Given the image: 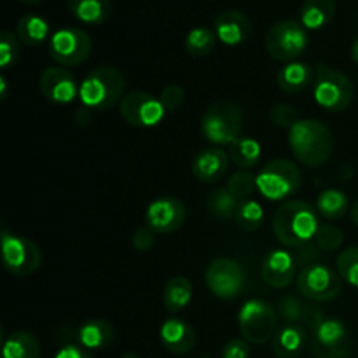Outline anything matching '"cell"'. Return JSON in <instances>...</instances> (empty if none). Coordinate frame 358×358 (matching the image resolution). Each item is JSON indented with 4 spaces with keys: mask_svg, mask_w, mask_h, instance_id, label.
Masks as SVG:
<instances>
[{
    "mask_svg": "<svg viewBox=\"0 0 358 358\" xmlns=\"http://www.w3.org/2000/svg\"><path fill=\"white\" fill-rule=\"evenodd\" d=\"M318 227V215L306 201H289L280 206L273 219V231L280 243L285 247L301 248L315 238Z\"/></svg>",
    "mask_w": 358,
    "mask_h": 358,
    "instance_id": "obj_1",
    "label": "cell"
},
{
    "mask_svg": "<svg viewBox=\"0 0 358 358\" xmlns=\"http://www.w3.org/2000/svg\"><path fill=\"white\" fill-rule=\"evenodd\" d=\"M289 145L301 163L317 168L331 157L334 138L324 122L317 119H299L289 129Z\"/></svg>",
    "mask_w": 358,
    "mask_h": 358,
    "instance_id": "obj_2",
    "label": "cell"
},
{
    "mask_svg": "<svg viewBox=\"0 0 358 358\" xmlns=\"http://www.w3.org/2000/svg\"><path fill=\"white\" fill-rule=\"evenodd\" d=\"M126 79L119 69L101 65L93 69L79 86L80 101L93 110H108L115 103H121Z\"/></svg>",
    "mask_w": 358,
    "mask_h": 358,
    "instance_id": "obj_3",
    "label": "cell"
},
{
    "mask_svg": "<svg viewBox=\"0 0 358 358\" xmlns=\"http://www.w3.org/2000/svg\"><path fill=\"white\" fill-rule=\"evenodd\" d=\"M243 115L233 101H215L206 108L201 119V131L208 142L215 145H231L240 138Z\"/></svg>",
    "mask_w": 358,
    "mask_h": 358,
    "instance_id": "obj_4",
    "label": "cell"
},
{
    "mask_svg": "<svg viewBox=\"0 0 358 358\" xmlns=\"http://www.w3.org/2000/svg\"><path fill=\"white\" fill-rule=\"evenodd\" d=\"M317 103L329 112H343L353 100V84L343 72L329 66H318L313 83Z\"/></svg>",
    "mask_w": 358,
    "mask_h": 358,
    "instance_id": "obj_5",
    "label": "cell"
},
{
    "mask_svg": "<svg viewBox=\"0 0 358 358\" xmlns=\"http://www.w3.org/2000/svg\"><path fill=\"white\" fill-rule=\"evenodd\" d=\"M238 325L245 341L252 345H264L275 336L278 317L271 304L261 299H250L238 313Z\"/></svg>",
    "mask_w": 358,
    "mask_h": 358,
    "instance_id": "obj_6",
    "label": "cell"
},
{
    "mask_svg": "<svg viewBox=\"0 0 358 358\" xmlns=\"http://www.w3.org/2000/svg\"><path fill=\"white\" fill-rule=\"evenodd\" d=\"M299 168L289 159L269 161L257 175V191L271 201L289 198L299 189Z\"/></svg>",
    "mask_w": 358,
    "mask_h": 358,
    "instance_id": "obj_7",
    "label": "cell"
},
{
    "mask_svg": "<svg viewBox=\"0 0 358 358\" xmlns=\"http://www.w3.org/2000/svg\"><path fill=\"white\" fill-rule=\"evenodd\" d=\"M310 38L306 28L294 20L280 21L269 28L266 35V49L269 56L278 62H290L306 51Z\"/></svg>",
    "mask_w": 358,
    "mask_h": 358,
    "instance_id": "obj_8",
    "label": "cell"
},
{
    "mask_svg": "<svg viewBox=\"0 0 358 358\" xmlns=\"http://www.w3.org/2000/svg\"><path fill=\"white\" fill-rule=\"evenodd\" d=\"M42 255L31 240L2 231V264L10 275L28 276L41 266Z\"/></svg>",
    "mask_w": 358,
    "mask_h": 358,
    "instance_id": "obj_9",
    "label": "cell"
},
{
    "mask_svg": "<svg viewBox=\"0 0 358 358\" xmlns=\"http://www.w3.org/2000/svg\"><path fill=\"white\" fill-rule=\"evenodd\" d=\"M93 49L91 37L80 28H59L51 35L49 55L63 66H76L86 62Z\"/></svg>",
    "mask_w": 358,
    "mask_h": 358,
    "instance_id": "obj_10",
    "label": "cell"
},
{
    "mask_svg": "<svg viewBox=\"0 0 358 358\" xmlns=\"http://www.w3.org/2000/svg\"><path fill=\"white\" fill-rule=\"evenodd\" d=\"M205 282L213 296L229 301L243 292L245 271L233 259L217 257L206 268Z\"/></svg>",
    "mask_w": 358,
    "mask_h": 358,
    "instance_id": "obj_11",
    "label": "cell"
},
{
    "mask_svg": "<svg viewBox=\"0 0 358 358\" xmlns=\"http://www.w3.org/2000/svg\"><path fill=\"white\" fill-rule=\"evenodd\" d=\"M341 276L325 264H310L297 276V290L301 296L315 303L332 301L341 292Z\"/></svg>",
    "mask_w": 358,
    "mask_h": 358,
    "instance_id": "obj_12",
    "label": "cell"
},
{
    "mask_svg": "<svg viewBox=\"0 0 358 358\" xmlns=\"http://www.w3.org/2000/svg\"><path fill=\"white\" fill-rule=\"evenodd\" d=\"M311 350L317 358H346L352 352L348 327L338 318H325L311 332Z\"/></svg>",
    "mask_w": 358,
    "mask_h": 358,
    "instance_id": "obj_13",
    "label": "cell"
},
{
    "mask_svg": "<svg viewBox=\"0 0 358 358\" xmlns=\"http://www.w3.org/2000/svg\"><path fill=\"white\" fill-rule=\"evenodd\" d=\"M121 117L136 128H150L163 121L164 110L161 100L145 91H131L119 103Z\"/></svg>",
    "mask_w": 358,
    "mask_h": 358,
    "instance_id": "obj_14",
    "label": "cell"
},
{
    "mask_svg": "<svg viewBox=\"0 0 358 358\" xmlns=\"http://www.w3.org/2000/svg\"><path fill=\"white\" fill-rule=\"evenodd\" d=\"M185 215L187 212L180 199L164 196L150 203L145 212V222L156 234H170L184 226Z\"/></svg>",
    "mask_w": 358,
    "mask_h": 358,
    "instance_id": "obj_15",
    "label": "cell"
},
{
    "mask_svg": "<svg viewBox=\"0 0 358 358\" xmlns=\"http://www.w3.org/2000/svg\"><path fill=\"white\" fill-rule=\"evenodd\" d=\"M41 91L52 103L65 105L73 101V98L79 93V87H77L76 77L69 70L49 66L41 76Z\"/></svg>",
    "mask_w": 358,
    "mask_h": 358,
    "instance_id": "obj_16",
    "label": "cell"
},
{
    "mask_svg": "<svg viewBox=\"0 0 358 358\" xmlns=\"http://www.w3.org/2000/svg\"><path fill=\"white\" fill-rule=\"evenodd\" d=\"M261 275L268 285L283 289L296 276V259L287 250H271L262 259Z\"/></svg>",
    "mask_w": 358,
    "mask_h": 358,
    "instance_id": "obj_17",
    "label": "cell"
},
{
    "mask_svg": "<svg viewBox=\"0 0 358 358\" xmlns=\"http://www.w3.org/2000/svg\"><path fill=\"white\" fill-rule=\"evenodd\" d=\"M215 35L227 45L243 44L252 35V23L240 10H224L213 21Z\"/></svg>",
    "mask_w": 358,
    "mask_h": 358,
    "instance_id": "obj_18",
    "label": "cell"
},
{
    "mask_svg": "<svg viewBox=\"0 0 358 358\" xmlns=\"http://www.w3.org/2000/svg\"><path fill=\"white\" fill-rule=\"evenodd\" d=\"M227 164V154L219 147H208V149L199 150L192 159V173L203 184H212V182H219L220 178L226 175Z\"/></svg>",
    "mask_w": 358,
    "mask_h": 358,
    "instance_id": "obj_19",
    "label": "cell"
},
{
    "mask_svg": "<svg viewBox=\"0 0 358 358\" xmlns=\"http://www.w3.org/2000/svg\"><path fill=\"white\" fill-rule=\"evenodd\" d=\"M280 315L287 324H296L311 332L325 320L324 311L315 304H308L294 296H287L280 301Z\"/></svg>",
    "mask_w": 358,
    "mask_h": 358,
    "instance_id": "obj_20",
    "label": "cell"
},
{
    "mask_svg": "<svg viewBox=\"0 0 358 358\" xmlns=\"http://www.w3.org/2000/svg\"><path fill=\"white\" fill-rule=\"evenodd\" d=\"M161 343L168 352L175 355H185L196 345V332L191 325L180 318H168L161 325Z\"/></svg>",
    "mask_w": 358,
    "mask_h": 358,
    "instance_id": "obj_21",
    "label": "cell"
},
{
    "mask_svg": "<svg viewBox=\"0 0 358 358\" xmlns=\"http://www.w3.org/2000/svg\"><path fill=\"white\" fill-rule=\"evenodd\" d=\"M306 339V329L296 324H285L273 336V352L280 358H292L303 352Z\"/></svg>",
    "mask_w": 358,
    "mask_h": 358,
    "instance_id": "obj_22",
    "label": "cell"
},
{
    "mask_svg": "<svg viewBox=\"0 0 358 358\" xmlns=\"http://www.w3.org/2000/svg\"><path fill=\"white\" fill-rule=\"evenodd\" d=\"M313 66L303 62H292L289 65L283 66L276 76V83H278L280 90L285 93H299V91L306 90L315 83Z\"/></svg>",
    "mask_w": 358,
    "mask_h": 358,
    "instance_id": "obj_23",
    "label": "cell"
},
{
    "mask_svg": "<svg viewBox=\"0 0 358 358\" xmlns=\"http://www.w3.org/2000/svg\"><path fill=\"white\" fill-rule=\"evenodd\" d=\"M77 338L84 350H103L114 341V327L105 320L91 318L80 325Z\"/></svg>",
    "mask_w": 358,
    "mask_h": 358,
    "instance_id": "obj_24",
    "label": "cell"
},
{
    "mask_svg": "<svg viewBox=\"0 0 358 358\" xmlns=\"http://www.w3.org/2000/svg\"><path fill=\"white\" fill-rule=\"evenodd\" d=\"M69 9L76 20L86 24H100L112 13L110 0H69Z\"/></svg>",
    "mask_w": 358,
    "mask_h": 358,
    "instance_id": "obj_25",
    "label": "cell"
},
{
    "mask_svg": "<svg viewBox=\"0 0 358 358\" xmlns=\"http://www.w3.org/2000/svg\"><path fill=\"white\" fill-rule=\"evenodd\" d=\"M334 14V0H304L301 7V24L308 30H318L331 23Z\"/></svg>",
    "mask_w": 358,
    "mask_h": 358,
    "instance_id": "obj_26",
    "label": "cell"
},
{
    "mask_svg": "<svg viewBox=\"0 0 358 358\" xmlns=\"http://www.w3.org/2000/svg\"><path fill=\"white\" fill-rule=\"evenodd\" d=\"M192 299V285L185 276H173L166 283L163 292L164 308L171 313H178L189 306Z\"/></svg>",
    "mask_w": 358,
    "mask_h": 358,
    "instance_id": "obj_27",
    "label": "cell"
},
{
    "mask_svg": "<svg viewBox=\"0 0 358 358\" xmlns=\"http://www.w3.org/2000/svg\"><path fill=\"white\" fill-rule=\"evenodd\" d=\"M16 35L23 44L35 48L48 38L49 24L44 17L37 16V14H24L17 20Z\"/></svg>",
    "mask_w": 358,
    "mask_h": 358,
    "instance_id": "obj_28",
    "label": "cell"
},
{
    "mask_svg": "<svg viewBox=\"0 0 358 358\" xmlns=\"http://www.w3.org/2000/svg\"><path fill=\"white\" fill-rule=\"evenodd\" d=\"M3 358H38L41 346L30 332H14L3 341Z\"/></svg>",
    "mask_w": 358,
    "mask_h": 358,
    "instance_id": "obj_29",
    "label": "cell"
},
{
    "mask_svg": "<svg viewBox=\"0 0 358 358\" xmlns=\"http://www.w3.org/2000/svg\"><path fill=\"white\" fill-rule=\"evenodd\" d=\"M261 143L254 138L240 136L229 145V157L240 168H254L261 161Z\"/></svg>",
    "mask_w": 358,
    "mask_h": 358,
    "instance_id": "obj_30",
    "label": "cell"
},
{
    "mask_svg": "<svg viewBox=\"0 0 358 358\" xmlns=\"http://www.w3.org/2000/svg\"><path fill=\"white\" fill-rule=\"evenodd\" d=\"M348 198L339 189H327L317 199V210L327 220H338L348 212Z\"/></svg>",
    "mask_w": 358,
    "mask_h": 358,
    "instance_id": "obj_31",
    "label": "cell"
},
{
    "mask_svg": "<svg viewBox=\"0 0 358 358\" xmlns=\"http://www.w3.org/2000/svg\"><path fill=\"white\" fill-rule=\"evenodd\" d=\"M217 44V35L215 31H212L210 28L199 27L192 28L187 34V38H185V49L191 56H196V58H203V56H208L210 52L215 49Z\"/></svg>",
    "mask_w": 358,
    "mask_h": 358,
    "instance_id": "obj_32",
    "label": "cell"
},
{
    "mask_svg": "<svg viewBox=\"0 0 358 358\" xmlns=\"http://www.w3.org/2000/svg\"><path fill=\"white\" fill-rule=\"evenodd\" d=\"M234 219L243 231H255L261 227L262 220H264V208L254 199H243L238 205Z\"/></svg>",
    "mask_w": 358,
    "mask_h": 358,
    "instance_id": "obj_33",
    "label": "cell"
},
{
    "mask_svg": "<svg viewBox=\"0 0 358 358\" xmlns=\"http://www.w3.org/2000/svg\"><path fill=\"white\" fill-rule=\"evenodd\" d=\"M240 199L234 198L227 189H219L208 198V208L219 219H233L236 215Z\"/></svg>",
    "mask_w": 358,
    "mask_h": 358,
    "instance_id": "obj_34",
    "label": "cell"
},
{
    "mask_svg": "<svg viewBox=\"0 0 358 358\" xmlns=\"http://www.w3.org/2000/svg\"><path fill=\"white\" fill-rule=\"evenodd\" d=\"M255 189H257V177H254L250 171H236L227 180V191L240 201L250 198Z\"/></svg>",
    "mask_w": 358,
    "mask_h": 358,
    "instance_id": "obj_35",
    "label": "cell"
},
{
    "mask_svg": "<svg viewBox=\"0 0 358 358\" xmlns=\"http://www.w3.org/2000/svg\"><path fill=\"white\" fill-rule=\"evenodd\" d=\"M338 273L350 285L358 287V247L346 248L338 257Z\"/></svg>",
    "mask_w": 358,
    "mask_h": 358,
    "instance_id": "obj_36",
    "label": "cell"
},
{
    "mask_svg": "<svg viewBox=\"0 0 358 358\" xmlns=\"http://www.w3.org/2000/svg\"><path fill=\"white\" fill-rule=\"evenodd\" d=\"M343 240H345L343 231L339 229V227L332 226V224H322V226L318 227L317 234H315V243H317V247L324 252L338 250L343 245Z\"/></svg>",
    "mask_w": 358,
    "mask_h": 358,
    "instance_id": "obj_37",
    "label": "cell"
},
{
    "mask_svg": "<svg viewBox=\"0 0 358 358\" xmlns=\"http://www.w3.org/2000/svg\"><path fill=\"white\" fill-rule=\"evenodd\" d=\"M20 58V38L13 31L0 34V66L7 70Z\"/></svg>",
    "mask_w": 358,
    "mask_h": 358,
    "instance_id": "obj_38",
    "label": "cell"
},
{
    "mask_svg": "<svg viewBox=\"0 0 358 358\" xmlns=\"http://www.w3.org/2000/svg\"><path fill=\"white\" fill-rule=\"evenodd\" d=\"M271 121L278 128H292L299 119H297L296 107L289 103H278L271 108Z\"/></svg>",
    "mask_w": 358,
    "mask_h": 358,
    "instance_id": "obj_39",
    "label": "cell"
},
{
    "mask_svg": "<svg viewBox=\"0 0 358 358\" xmlns=\"http://www.w3.org/2000/svg\"><path fill=\"white\" fill-rule=\"evenodd\" d=\"M184 98H185V91L182 90L180 86H177V84H170V86L163 87V91H161L159 94V100L166 112L178 110V107L184 103Z\"/></svg>",
    "mask_w": 358,
    "mask_h": 358,
    "instance_id": "obj_40",
    "label": "cell"
},
{
    "mask_svg": "<svg viewBox=\"0 0 358 358\" xmlns=\"http://www.w3.org/2000/svg\"><path fill=\"white\" fill-rule=\"evenodd\" d=\"M133 247L138 252H149L156 243V233L150 227H138L133 234Z\"/></svg>",
    "mask_w": 358,
    "mask_h": 358,
    "instance_id": "obj_41",
    "label": "cell"
},
{
    "mask_svg": "<svg viewBox=\"0 0 358 358\" xmlns=\"http://www.w3.org/2000/svg\"><path fill=\"white\" fill-rule=\"evenodd\" d=\"M222 358H250V346L243 339H231L224 346Z\"/></svg>",
    "mask_w": 358,
    "mask_h": 358,
    "instance_id": "obj_42",
    "label": "cell"
},
{
    "mask_svg": "<svg viewBox=\"0 0 358 358\" xmlns=\"http://www.w3.org/2000/svg\"><path fill=\"white\" fill-rule=\"evenodd\" d=\"M55 358H93V357L87 353V350L80 348V346L69 345V346H63V348L56 353Z\"/></svg>",
    "mask_w": 358,
    "mask_h": 358,
    "instance_id": "obj_43",
    "label": "cell"
},
{
    "mask_svg": "<svg viewBox=\"0 0 358 358\" xmlns=\"http://www.w3.org/2000/svg\"><path fill=\"white\" fill-rule=\"evenodd\" d=\"M0 90H2V93H0V98H2V100H6V98H7V80L3 79V77H0Z\"/></svg>",
    "mask_w": 358,
    "mask_h": 358,
    "instance_id": "obj_44",
    "label": "cell"
},
{
    "mask_svg": "<svg viewBox=\"0 0 358 358\" xmlns=\"http://www.w3.org/2000/svg\"><path fill=\"white\" fill-rule=\"evenodd\" d=\"M352 56H353V62L358 65V37L355 38V42H353L352 45Z\"/></svg>",
    "mask_w": 358,
    "mask_h": 358,
    "instance_id": "obj_45",
    "label": "cell"
},
{
    "mask_svg": "<svg viewBox=\"0 0 358 358\" xmlns=\"http://www.w3.org/2000/svg\"><path fill=\"white\" fill-rule=\"evenodd\" d=\"M352 219L355 226H358V201H355V205L352 206Z\"/></svg>",
    "mask_w": 358,
    "mask_h": 358,
    "instance_id": "obj_46",
    "label": "cell"
},
{
    "mask_svg": "<svg viewBox=\"0 0 358 358\" xmlns=\"http://www.w3.org/2000/svg\"><path fill=\"white\" fill-rule=\"evenodd\" d=\"M20 2H24V3H38V2H42V0H20Z\"/></svg>",
    "mask_w": 358,
    "mask_h": 358,
    "instance_id": "obj_47",
    "label": "cell"
}]
</instances>
